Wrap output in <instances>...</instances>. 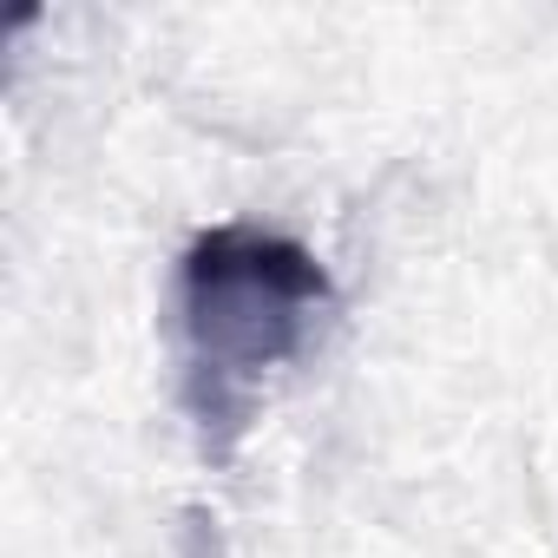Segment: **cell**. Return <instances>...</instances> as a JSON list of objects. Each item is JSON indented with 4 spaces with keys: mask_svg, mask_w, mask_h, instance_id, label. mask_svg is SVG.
Wrapping results in <instances>:
<instances>
[{
    "mask_svg": "<svg viewBox=\"0 0 558 558\" xmlns=\"http://www.w3.org/2000/svg\"><path fill=\"white\" fill-rule=\"evenodd\" d=\"M329 269L283 230L210 223L178 263V355L184 408L210 460H230L263 381L290 368L329 316Z\"/></svg>",
    "mask_w": 558,
    "mask_h": 558,
    "instance_id": "1",
    "label": "cell"
}]
</instances>
